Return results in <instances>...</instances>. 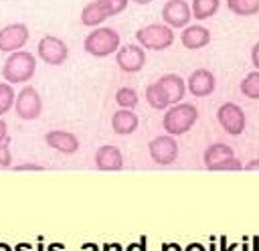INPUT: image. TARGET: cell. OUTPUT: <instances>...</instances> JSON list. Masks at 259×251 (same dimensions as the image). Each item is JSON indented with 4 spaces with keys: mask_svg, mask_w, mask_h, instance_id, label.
Instances as JSON below:
<instances>
[{
    "mask_svg": "<svg viewBox=\"0 0 259 251\" xmlns=\"http://www.w3.org/2000/svg\"><path fill=\"white\" fill-rule=\"evenodd\" d=\"M115 63L125 73H138L146 65V51L140 45H123L115 53Z\"/></svg>",
    "mask_w": 259,
    "mask_h": 251,
    "instance_id": "cell-12",
    "label": "cell"
},
{
    "mask_svg": "<svg viewBox=\"0 0 259 251\" xmlns=\"http://www.w3.org/2000/svg\"><path fill=\"white\" fill-rule=\"evenodd\" d=\"M186 93V81L176 73H166L146 87V99L154 109H166L180 103Z\"/></svg>",
    "mask_w": 259,
    "mask_h": 251,
    "instance_id": "cell-1",
    "label": "cell"
},
{
    "mask_svg": "<svg viewBox=\"0 0 259 251\" xmlns=\"http://www.w3.org/2000/svg\"><path fill=\"white\" fill-rule=\"evenodd\" d=\"M36 53L38 57L47 63V65H53V67H59L67 61L69 57V49L65 45L63 38L55 36V34H45L40 40H38V47H36Z\"/></svg>",
    "mask_w": 259,
    "mask_h": 251,
    "instance_id": "cell-7",
    "label": "cell"
},
{
    "mask_svg": "<svg viewBox=\"0 0 259 251\" xmlns=\"http://www.w3.org/2000/svg\"><path fill=\"white\" fill-rule=\"evenodd\" d=\"M105 18H109V16L105 14V10L99 6L97 0H95V2H89V4L81 10V22H83L85 26H99Z\"/></svg>",
    "mask_w": 259,
    "mask_h": 251,
    "instance_id": "cell-19",
    "label": "cell"
},
{
    "mask_svg": "<svg viewBox=\"0 0 259 251\" xmlns=\"http://www.w3.org/2000/svg\"><path fill=\"white\" fill-rule=\"evenodd\" d=\"M28 26L22 22H12L0 28V53L20 51L28 40Z\"/></svg>",
    "mask_w": 259,
    "mask_h": 251,
    "instance_id": "cell-10",
    "label": "cell"
},
{
    "mask_svg": "<svg viewBox=\"0 0 259 251\" xmlns=\"http://www.w3.org/2000/svg\"><path fill=\"white\" fill-rule=\"evenodd\" d=\"M115 101H117L119 107L132 109V107L138 105V93H136V89H132V87H121V89H117V93H115Z\"/></svg>",
    "mask_w": 259,
    "mask_h": 251,
    "instance_id": "cell-23",
    "label": "cell"
},
{
    "mask_svg": "<svg viewBox=\"0 0 259 251\" xmlns=\"http://www.w3.org/2000/svg\"><path fill=\"white\" fill-rule=\"evenodd\" d=\"M136 40L142 49L164 51L174 43V30L168 24H146V26L138 28Z\"/></svg>",
    "mask_w": 259,
    "mask_h": 251,
    "instance_id": "cell-5",
    "label": "cell"
},
{
    "mask_svg": "<svg viewBox=\"0 0 259 251\" xmlns=\"http://www.w3.org/2000/svg\"><path fill=\"white\" fill-rule=\"evenodd\" d=\"M186 87L194 97H206L214 91L217 81H214V75L208 69H196V71L190 73V77L186 81Z\"/></svg>",
    "mask_w": 259,
    "mask_h": 251,
    "instance_id": "cell-13",
    "label": "cell"
},
{
    "mask_svg": "<svg viewBox=\"0 0 259 251\" xmlns=\"http://www.w3.org/2000/svg\"><path fill=\"white\" fill-rule=\"evenodd\" d=\"M0 251H8V249H6V247H0Z\"/></svg>",
    "mask_w": 259,
    "mask_h": 251,
    "instance_id": "cell-33",
    "label": "cell"
},
{
    "mask_svg": "<svg viewBox=\"0 0 259 251\" xmlns=\"http://www.w3.org/2000/svg\"><path fill=\"white\" fill-rule=\"evenodd\" d=\"M192 18V10L186 0H168L162 6V20L170 28H184Z\"/></svg>",
    "mask_w": 259,
    "mask_h": 251,
    "instance_id": "cell-11",
    "label": "cell"
},
{
    "mask_svg": "<svg viewBox=\"0 0 259 251\" xmlns=\"http://www.w3.org/2000/svg\"><path fill=\"white\" fill-rule=\"evenodd\" d=\"M95 166L99 170H121L123 166V156L119 152V148L115 146H101L95 152Z\"/></svg>",
    "mask_w": 259,
    "mask_h": 251,
    "instance_id": "cell-16",
    "label": "cell"
},
{
    "mask_svg": "<svg viewBox=\"0 0 259 251\" xmlns=\"http://www.w3.org/2000/svg\"><path fill=\"white\" fill-rule=\"evenodd\" d=\"M132 2H136V4H150L152 0H132Z\"/></svg>",
    "mask_w": 259,
    "mask_h": 251,
    "instance_id": "cell-32",
    "label": "cell"
},
{
    "mask_svg": "<svg viewBox=\"0 0 259 251\" xmlns=\"http://www.w3.org/2000/svg\"><path fill=\"white\" fill-rule=\"evenodd\" d=\"M196 119H198V109L192 103L180 101L166 109L162 126L166 130V134H170V136H182L196 123Z\"/></svg>",
    "mask_w": 259,
    "mask_h": 251,
    "instance_id": "cell-3",
    "label": "cell"
},
{
    "mask_svg": "<svg viewBox=\"0 0 259 251\" xmlns=\"http://www.w3.org/2000/svg\"><path fill=\"white\" fill-rule=\"evenodd\" d=\"M251 63L255 69H259V43H255L251 49Z\"/></svg>",
    "mask_w": 259,
    "mask_h": 251,
    "instance_id": "cell-28",
    "label": "cell"
},
{
    "mask_svg": "<svg viewBox=\"0 0 259 251\" xmlns=\"http://www.w3.org/2000/svg\"><path fill=\"white\" fill-rule=\"evenodd\" d=\"M180 40H182L184 49L196 51V49H202L210 43V30L200 26V24H190V26H184V30L180 34Z\"/></svg>",
    "mask_w": 259,
    "mask_h": 251,
    "instance_id": "cell-15",
    "label": "cell"
},
{
    "mask_svg": "<svg viewBox=\"0 0 259 251\" xmlns=\"http://www.w3.org/2000/svg\"><path fill=\"white\" fill-rule=\"evenodd\" d=\"M243 168H245V170H259V158H255V160L243 164Z\"/></svg>",
    "mask_w": 259,
    "mask_h": 251,
    "instance_id": "cell-31",
    "label": "cell"
},
{
    "mask_svg": "<svg viewBox=\"0 0 259 251\" xmlns=\"http://www.w3.org/2000/svg\"><path fill=\"white\" fill-rule=\"evenodd\" d=\"M148 150H150V158L160 166H168L178 158V144L170 134L154 138L148 144Z\"/></svg>",
    "mask_w": 259,
    "mask_h": 251,
    "instance_id": "cell-9",
    "label": "cell"
},
{
    "mask_svg": "<svg viewBox=\"0 0 259 251\" xmlns=\"http://www.w3.org/2000/svg\"><path fill=\"white\" fill-rule=\"evenodd\" d=\"M97 2L105 10L107 16H115V14L123 12L127 8V4H130V0H97Z\"/></svg>",
    "mask_w": 259,
    "mask_h": 251,
    "instance_id": "cell-25",
    "label": "cell"
},
{
    "mask_svg": "<svg viewBox=\"0 0 259 251\" xmlns=\"http://www.w3.org/2000/svg\"><path fill=\"white\" fill-rule=\"evenodd\" d=\"M83 49H85V53H89L93 57H107L111 53H117V49H119V34L113 28L99 26V28L91 30L85 36Z\"/></svg>",
    "mask_w": 259,
    "mask_h": 251,
    "instance_id": "cell-4",
    "label": "cell"
},
{
    "mask_svg": "<svg viewBox=\"0 0 259 251\" xmlns=\"http://www.w3.org/2000/svg\"><path fill=\"white\" fill-rule=\"evenodd\" d=\"M241 93L247 99H259V71H251L241 81Z\"/></svg>",
    "mask_w": 259,
    "mask_h": 251,
    "instance_id": "cell-22",
    "label": "cell"
},
{
    "mask_svg": "<svg viewBox=\"0 0 259 251\" xmlns=\"http://www.w3.org/2000/svg\"><path fill=\"white\" fill-rule=\"evenodd\" d=\"M138 123H140V119H138V115L132 111V109H117L113 115H111V128H113V132L115 134H119V136H127V134H132V132H136V128H138Z\"/></svg>",
    "mask_w": 259,
    "mask_h": 251,
    "instance_id": "cell-17",
    "label": "cell"
},
{
    "mask_svg": "<svg viewBox=\"0 0 259 251\" xmlns=\"http://www.w3.org/2000/svg\"><path fill=\"white\" fill-rule=\"evenodd\" d=\"M231 156H235V152H233L231 146H227V144H212V146H208V148L204 150L202 160H204V166L210 170L214 164H219L221 160L231 158Z\"/></svg>",
    "mask_w": 259,
    "mask_h": 251,
    "instance_id": "cell-18",
    "label": "cell"
},
{
    "mask_svg": "<svg viewBox=\"0 0 259 251\" xmlns=\"http://www.w3.org/2000/svg\"><path fill=\"white\" fill-rule=\"evenodd\" d=\"M14 109H16V115L20 119H26V121L36 119L42 111V99H40L38 91L32 85L22 87L14 99Z\"/></svg>",
    "mask_w": 259,
    "mask_h": 251,
    "instance_id": "cell-6",
    "label": "cell"
},
{
    "mask_svg": "<svg viewBox=\"0 0 259 251\" xmlns=\"http://www.w3.org/2000/svg\"><path fill=\"white\" fill-rule=\"evenodd\" d=\"M36 71V59L28 51H14L4 61L2 77L6 83H26Z\"/></svg>",
    "mask_w": 259,
    "mask_h": 251,
    "instance_id": "cell-2",
    "label": "cell"
},
{
    "mask_svg": "<svg viewBox=\"0 0 259 251\" xmlns=\"http://www.w3.org/2000/svg\"><path fill=\"white\" fill-rule=\"evenodd\" d=\"M210 170H243V164H241L239 158L231 156V158H225V160H221L219 164H214Z\"/></svg>",
    "mask_w": 259,
    "mask_h": 251,
    "instance_id": "cell-26",
    "label": "cell"
},
{
    "mask_svg": "<svg viewBox=\"0 0 259 251\" xmlns=\"http://www.w3.org/2000/svg\"><path fill=\"white\" fill-rule=\"evenodd\" d=\"M45 142L49 148L61 152V154H75L79 150V140L75 134L65 130H51L45 134Z\"/></svg>",
    "mask_w": 259,
    "mask_h": 251,
    "instance_id": "cell-14",
    "label": "cell"
},
{
    "mask_svg": "<svg viewBox=\"0 0 259 251\" xmlns=\"http://www.w3.org/2000/svg\"><path fill=\"white\" fill-rule=\"evenodd\" d=\"M217 119L221 123V128L231 134V136H239L245 132V126H247V117H245V111L237 105V103H223L219 109H217Z\"/></svg>",
    "mask_w": 259,
    "mask_h": 251,
    "instance_id": "cell-8",
    "label": "cell"
},
{
    "mask_svg": "<svg viewBox=\"0 0 259 251\" xmlns=\"http://www.w3.org/2000/svg\"><path fill=\"white\" fill-rule=\"evenodd\" d=\"M10 162H12L10 146L4 142V144H0V166H10Z\"/></svg>",
    "mask_w": 259,
    "mask_h": 251,
    "instance_id": "cell-27",
    "label": "cell"
},
{
    "mask_svg": "<svg viewBox=\"0 0 259 251\" xmlns=\"http://www.w3.org/2000/svg\"><path fill=\"white\" fill-rule=\"evenodd\" d=\"M6 136H8V128H6V121H4V119H0V144L6 140Z\"/></svg>",
    "mask_w": 259,
    "mask_h": 251,
    "instance_id": "cell-30",
    "label": "cell"
},
{
    "mask_svg": "<svg viewBox=\"0 0 259 251\" xmlns=\"http://www.w3.org/2000/svg\"><path fill=\"white\" fill-rule=\"evenodd\" d=\"M227 8L237 16H253L259 12V0H227Z\"/></svg>",
    "mask_w": 259,
    "mask_h": 251,
    "instance_id": "cell-21",
    "label": "cell"
},
{
    "mask_svg": "<svg viewBox=\"0 0 259 251\" xmlns=\"http://www.w3.org/2000/svg\"><path fill=\"white\" fill-rule=\"evenodd\" d=\"M14 170H42L40 164H20V166H14Z\"/></svg>",
    "mask_w": 259,
    "mask_h": 251,
    "instance_id": "cell-29",
    "label": "cell"
},
{
    "mask_svg": "<svg viewBox=\"0 0 259 251\" xmlns=\"http://www.w3.org/2000/svg\"><path fill=\"white\" fill-rule=\"evenodd\" d=\"M219 6H221V0H192V4H190L192 18L206 20L219 10Z\"/></svg>",
    "mask_w": 259,
    "mask_h": 251,
    "instance_id": "cell-20",
    "label": "cell"
},
{
    "mask_svg": "<svg viewBox=\"0 0 259 251\" xmlns=\"http://www.w3.org/2000/svg\"><path fill=\"white\" fill-rule=\"evenodd\" d=\"M16 93L10 83H0V115H4L12 105H14Z\"/></svg>",
    "mask_w": 259,
    "mask_h": 251,
    "instance_id": "cell-24",
    "label": "cell"
}]
</instances>
